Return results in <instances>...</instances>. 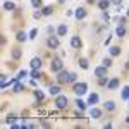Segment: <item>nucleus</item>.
I'll use <instances>...</instances> for the list:
<instances>
[{"label": "nucleus", "instance_id": "nucleus-1", "mask_svg": "<svg viewBox=\"0 0 129 129\" xmlns=\"http://www.w3.org/2000/svg\"><path fill=\"white\" fill-rule=\"evenodd\" d=\"M62 67H64L62 59H59V57H53V59L50 60V71H52V72H60V71H62Z\"/></svg>", "mask_w": 129, "mask_h": 129}, {"label": "nucleus", "instance_id": "nucleus-2", "mask_svg": "<svg viewBox=\"0 0 129 129\" xmlns=\"http://www.w3.org/2000/svg\"><path fill=\"white\" fill-rule=\"evenodd\" d=\"M59 83H72V72H67V71H60L59 76H57Z\"/></svg>", "mask_w": 129, "mask_h": 129}, {"label": "nucleus", "instance_id": "nucleus-3", "mask_svg": "<svg viewBox=\"0 0 129 129\" xmlns=\"http://www.w3.org/2000/svg\"><path fill=\"white\" fill-rule=\"evenodd\" d=\"M67 103H69V100H67L66 95H57V98H55V105H57V109H66Z\"/></svg>", "mask_w": 129, "mask_h": 129}, {"label": "nucleus", "instance_id": "nucleus-4", "mask_svg": "<svg viewBox=\"0 0 129 129\" xmlns=\"http://www.w3.org/2000/svg\"><path fill=\"white\" fill-rule=\"evenodd\" d=\"M86 89H88V84H86V83H76V84H74V93H76L78 96L84 95Z\"/></svg>", "mask_w": 129, "mask_h": 129}, {"label": "nucleus", "instance_id": "nucleus-5", "mask_svg": "<svg viewBox=\"0 0 129 129\" xmlns=\"http://www.w3.org/2000/svg\"><path fill=\"white\" fill-rule=\"evenodd\" d=\"M47 45H48L50 48H59V38H57V36H50L48 40H47Z\"/></svg>", "mask_w": 129, "mask_h": 129}, {"label": "nucleus", "instance_id": "nucleus-6", "mask_svg": "<svg viewBox=\"0 0 129 129\" xmlns=\"http://www.w3.org/2000/svg\"><path fill=\"white\" fill-rule=\"evenodd\" d=\"M107 69H109V67H105V66L96 67V69H95V76H96V78H105V76H107Z\"/></svg>", "mask_w": 129, "mask_h": 129}, {"label": "nucleus", "instance_id": "nucleus-7", "mask_svg": "<svg viewBox=\"0 0 129 129\" xmlns=\"http://www.w3.org/2000/svg\"><path fill=\"white\" fill-rule=\"evenodd\" d=\"M98 100H100V96L96 95V93H91V95L88 96V105H96Z\"/></svg>", "mask_w": 129, "mask_h": 129}, {"label": "nucleus", "instance_id": "nucleus-8", "mask_svg": "<svg viewBox=\"0 0 129 129\" xmlns=\"http://www.w3.org/2000/svg\"><path fill=\"white\" fill-rule=\"evenodd\" d=\"M117 86H119V79H117V78H112V79L107 83V88L109 89H115Z\"/></svg>", "mask_w": 129, "mask_h": 129}, {"label": "nucleus", "instance_id": "nucleus-9", "mask_svg": "<svg viewBox=\"0 0 129 129\" xmlns=\"http://www.w3.org/2000/svg\"><path fill=\"white\" fill-rule=\"evenodd\" d=\"M71 47H72V48H79V47H81L79 36H72V38H71Z\"/></svg>", "mask_w": 129, "mask_h": 129}, {"label": "nucleus", "instance_id": "nucleus-10", "mask_svg": "<svg viewBox=\"0 0 129 129\" xmlns=\"http://www.w3.org/2000/svg\"><path fill=\"white\" fill-rule=\"evenodd\" d=\"M89 115H91L93 119H100V117H102V110L96 109V107H93V109H91V112H89Z\"/></svg>", "mask_w": 129, "mask_h": 129}, {"label": "nucleus", "instance_id": "nucleus-11", "mask_svg": "<svg viewBox=\"0 0 129 129\" xmlns=\"http://www.w3.org/2000/svg\"><path fill=\"white\" fill-rule=\"evenodd\" d=\"M98 5H100V9L105 12V10L110 7V0H98Z\"/></svg>", "mask_w": 129, "mask_h": 129}, {"label": "nucleus", "instance_id": "nucleus-12", "mask_svg": "<svg viewBox=\"0 0 129 129\" xmlns=\"http://www.w3.org/2000/svg\"><path fill=\"white\" fill-rule=\"evenodd\" d=\"M31 67H35V69H40V67H41V59H40V57L31 59Z\"/></svg>", "mask_w": 129, "mask_h": 129}, {"label": "nucleus", "instance_id": "nucleus-13", "mask_svg": "<svg viewBox=\"0 0 129 129\" xmlns=\"http://www.w3.org/2000/svg\"><path fill=\"white\" fill-rule=\"evenodd\" d=\"M59 91H60V86H57V84H50V88H48V93L50 95H59Z\"/></svg>", "mask_w": 129, "mask_h": 129}, {"label": "nucleus", "instance_id": "nucleus-14", "mask_svg": "<svg viewBox=\"0 0 129 129\" xmlns=\"http://www.w3.org/2000/svg\"><path fill=\"white\" fill-rule=\"evenodd\" d=\"M66 33H67V26L66 24H60L59 28H57V35L59 36H66Z\"/></svg>", "mask_w": 129, "mask_h": 129}, {"label": "nucleus", "instance_id": "nucleus-15", "mask_svg": "<svg viewBox=\"0 0 129 129\" xmlns=\"http://www.w3.org/2000/svg\"><path fill=\"white\" fill-rule=\"evenodd\" d=\"M103 109L105 110H115V103H114V102H112V100H109V102H105V103H103Z\"/></svg>", "mask_w": 129, "mask_h": 129}, {"label": "nucleus", "instance_id": "nucleus-16", "mask_svg": "<svg viewBox=\"0 0 129 129\" xmlns=\"http://www.w3.org/2000/svg\"><path fill=\"white\" fill-rule=\"evenodd\" d=\"M74 14H76V17H78V19H84V17H86V10H84V9H81V7H79L78 10H76Z\"/></svg>", "mask_w": 129, "mask_h": 129}, {"label": "nucleus", "instance_id": "nucleus-17", "mask_svg": "<svg viewBox=\"0 0 129 129\" xmlns=\"http://www.w3.org/2000/svg\"><path fill=\"white\" fill-rule=\"evenodd\" d=\"M115 35H117L119 38L126 35V28H124V24H120V26H117V29H115Z\"/></svg>", "mask_w": 129, "mask_h": 129}, {"label": "nucleus", "instance_id": "nucleus-18", "mask_svg": "<svg viewBox=\"0 0 129 129\" xmlns=\"http://www.w3.org/2000/svg\"><path fill=\"white\" fill-rule=\"evenodd\" d=\"M120 98L129 100V86H124V88H122V93H120Z\"/></svg>", "mask_w": 129, "mask_h": 129}, {"label": "nucleus", "instance_id": "nucleus-19", "mask_svg": "<svg viewBox=\"0 0 129 129\" xmlns=\"http://www.w3.org/2000/svg\"><path fill=\"white\" fill-rule=\"evenodd\" d=\"M22 89H24V86H22V84H21L19 81H17V83H14V89H12V91H14V93H21V91H22Z\"/></svg>", "mask_w": 129, "mask_h": 129}, {"label": "nucleus", "instance_id": "nucleus-20", "mask_svg": "<svg viewBox=\"0 0 129 129\" xmlns=\"http://www.w3.org/2000/svg\"><path fill=\"white\" fill-rule=\"evenodd\" d=\"M4 9L5 10H14L16 9V4H14V2H5V4H4Z\"/></svg>", "mask_w": 129, "mask_h": 129}, {"label": "nucleus", "instance_id": "nucleus-21", "mask_svg": "<svg viewBox=\"0 0 129 129\" xmlns=\"http://www.w3.org/2000/svg\"><path fill=\"white\" fill-rule=\"evenodd\" d=\"M28 38H29V36H28L26 33H22V31H19V33H17V41H26Z\"/></svg>", "mask_w": 129, "mask_h": 129}, {"label": "nucleus", "instance_id": "nucleus-22", "mask_svg": "<svg viewBox=\"0 0 129 129\" xmlns=\"http://www.w3.org/2000/svg\"><path fill=\"white\" fill-rule=\"evenodd\" d=\"M119 53H120L119 47H110V55H112V57H115V55H119Z\"/></svg>", "mask_w": 129, "mask_h": 129}, {"label": "nucleus", "instance_id": "nucleus-23", "mask_svg": "<svg viewBox=\"0 0 129 129\" xmlns=\"http://www.w3.org/2000/svg\"><path fill=\"white\" fill-rule=\"evenodd\" d=\"M76 107H78V110L83 112V110L86 109V103H84V102H81V100H76Z\"/></svg>", "mask_w": 129, "mask_h": 129}, {"label": "nucleus", "instance_id": "nucleus-24", "mask_svg": "<svg viewBox=\"0 0 129 129\" xmlns=\"http://www.w3.org/2000/svg\"><path fill=\"white\" fill-rule=\"evenodd\" d=\"M31 78H33V79H38V78H41L40 71H38V69H35V67H33V71H31Z\"/></svg>", "mask_w": 129, "mask_h": 129}, {"label": "nucleus", "instance_id": "nucleus-25", "mask_svg": "<svg viewBox=\"0 0 129 129\" xmlns=\"http://www.w3.org/2000/svg\"><path fill=\"white\" fill-rule=\"evenodd\" d=\"M102 66H105V67H110V66H112V59H110V57H105V59L102 60Z\"/></svg>", "mask_w": 129, "mask_h": 129}, {"label": "nucleus", "instance_id": "nucleus-26", "mask_svg": "<svg viewBox=\"0 0 129 129\" xmlns=\"http://www.w3.org/2000/svg\"><path fill=\"white\" fill-rule=\"evenodd\" d=\"M35 98H36V100H43V98H45V95L41 93L40 89H35Z\"/></svg>", "mask_w": 129, "mask_h": 129}, {"label": "nucleus", "instance_id": "nucleus-27", "mask_svg": "<svg viewBox=\"0 0 129 129\" xmlns=\"http://www.w3.org/2000/svg\"><path fill=\"white\" fill-rule=\"evenodd\" d=\"M12 57H14V59H19V57H21V50L19 48H14V50H12Z\"/></svg>", "mask_w": 129, "mask_h": 129}, {"label": "nucleus", "instance_id": "nucleus-28", "mask_svg": "<svg viewBox=\"0 0 129 129\" xmlns=\"http://www.w3.org/2000/svg\"><path fill=\"white\" fill-rule=\"evenodd\" d=\"M79 66L83 69H88V60L86 59H79Z\"/></svg>", "mask_w": 129, "mask_h": 129}, {"label": "nucleus", "instance_id": "nucleus-29", "mask_svg": "<svg viewBox=\"0 0 129 129\" xmlns=\"http://www.w3.org/2000/svg\"><path fill=\"white\" fill-rule=\"evenodd\" d=\"M31 5L35 9H38V7H41V0H31Z\"/></svg>", "mask_w": 129, "mask_h": 129}, {"label": "nucleus", "instance_id": "nucleus-30", "mask_svg": "<svg viewBox=\"0 0 129 129\" xmlns=\"http://www.w3.org/2000/svg\"><path fill=\"white\" fill-rule=\"evenodd\" d=\"M41 12H43V16H50L52 14V7H43Z\"/></svg>", "mask_w": 129, "mask_h": 129}, {"label": "nucleus", "instance_id": "nucleus-31", "mask_svg": "<svg viewBox=\"0 0 129 129\" xmlns=\"http://www.w3.org/2000/svg\"><path fill=\"white\" fill-rule=\"evenodd\" d=\"M26 76H28V72H26V71H21V72H19V74H17V79H22V78H26Z\"/></svg>", "mask_w": 129, "mask_h": 129}, {"label": "nucleus", "instance_id": "nucleus-32", "mask_svg": "<svg viewBox=\"0 0 129 129\" xmlns=\"http://www.w3.org/2000/svg\"><path fill=\"white\" fill-rule=\"evenodd\" d=\"M41 16H43V12H40V10H36V12L33 14V17H35V19H40Z\"/></svg>", "mask_w": 129, "mask_h": 129}, {"label": "nucleus", "instance_id": "nucleus-33", "mask_svg": "<svg viewBox=\"0 0 129 129\" xmlns=\"http://www.w3.org/2000/svg\"><path fill=\"white\" fill-rule=\"evenodd\" d=\"M7 122H9V124H14V122H16V117H14V115H9V117H7Z\"/></svg>", "mask_w": 129, "mask_h": 129}, {"label": "nucleus", "instance_id": "nucleus-34", "mask_svg": "<svg viewBox=\"0 0 129 129\" xmlns=\"http://www.w3.org/2000/svg\"><path fill=\"white\" fill-rule=\"evenodd\" d=\"M36 33H38V29H31V33H29V38H36Z\"/></svg>", "mask_w": 129, "mask_h": 129}, {"label": "nucleus", "instance_id": "nucleus-35", "mask_svg": "<svg viewBox=\"0 0 129 129\" xmlns=\"http://www.w3.org/2000/svg\"><path fill=\"white\" fill-rule=\"evenodd\" d=\"M120 22V24H126V17H120V19H117Z\"/></svg>", "mask_w": 129, "mask_h": 129}, {"label": "nucleus", "instance_id": "nucleus-36", "mask_svg": "<svg viewBox=\"0 0 129 129\" xmlns=\"http://www.w3.org/2000/svg\"><path fill=\"white\" fill-rule=\"evenodd\" d=\"M112 2H114L115 5H120V4H122V0H112Z\"/></svg>", "mask_w": 129, "mask_h": 129}, {"label": "nucleus", "instance_id": "nucleus-37", "mask_svg": "<svg viewBox=\"0 0 129 129\" xmlns=\"http://www.w3.org/2000/svg\"><path fill=\"white\" fill-rule=\"evenodd\" d=\"M126 120H127V122H129V115H127V119H126Z\"/></svg>", "mask_w": 129, "mask_h": 129}, {"label": "nucleus", "instance_id": "nucleus-38", "mask_svg": "<svg viewBox=\"0 0 129 129\" xmlns=\"http://www.w3.org/2000/svg\"><path fill=\"white\" fill-rule=\"evenodd\" d=\"M127 16H129V10H127Z\"/></svg>", "mask_w": 129, "mask_h": 129}, {"label": "nucleus", "instance_id": "nucleus-39", "mask_svg": "<svg viewBox=\"0 0 129 129\" xmlns=\"http://www.w3.org/2000/svg\"><path fill=\"white\" fill-rule=\"evenodd\" d=\"M127 67H129V62H127Z\"/></svg>", "mask_w": 129, "mask_h": 129}]
</instances>
